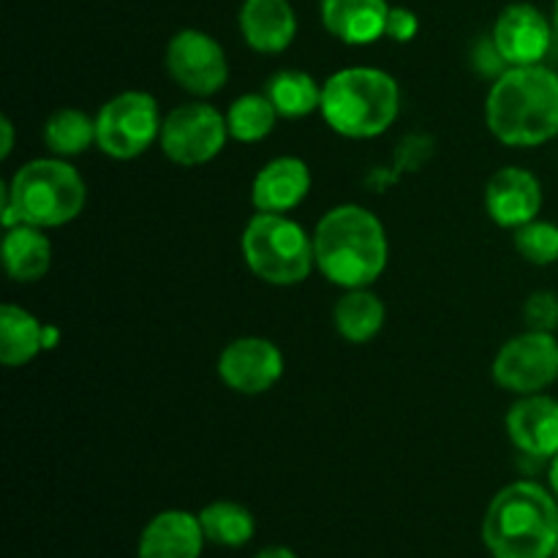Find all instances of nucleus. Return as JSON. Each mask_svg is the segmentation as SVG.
I'll list each match as a JSON object with an SVG mask.
<instances>
[{
    "label": "nucleus",
    "instance_id": "nucleus-31",
    "mask_svg": "<svg viewBox=\"0 0 558 558\" xmlns=\"http://www.w3.org/2000/svg\"><path fill=\"white\" fill-rule=\"evenodd\" d=\"M254 558H300V556L294 554L292 548H287V545H267V548H262Z\"/></svg>",
    "mask_w": 558,
    "mask_h": 558
},
{
    "label": "nucleus",
    "instance_id": "nucleus-16",
    "mask_svg": "<svg viewBox=\"0 0 558 558\" xmlns=\"http://www.w3.org/2000/svg\"><path fill=\"white\" fill-rule=\"evenodd\" d=\"M205 545L199 515L189 510H163L142 529L136 558H202Z\"/></svg>",
    "mask_w": 558,
    "mask_h": 558
},
{
    "label": "nucleus",
    "instance_id": "nucleus-30",
    "mask_svg": "<svg viewBox=\"0 0 558 558\" xmlns=\"http://www.w3.org/2000/svg\"><path fill=\"white\" fill-rule=\"evenodd\" d=\"M0 134H3V145H0V158H9L11 150H14V123L9 118L0 120Z\"/></svg>",
    "mask_w": 558,
    "mask_h": 558
},
{
    "label": "nucleus",
    "instance_id": "nucleus-26",
    "mask_svg": "<svg viewBox=\"0 0 558 558\" xmlns=\"http://www.w3.org/2000/svg\"><path fill=\"white\" fill-rule=\"evenodd\" d=\"M512 245H515L518 256L529 265L537 267H550L558 262V223L543 221V218H534V221L523 223L512 232Z\"/></svg>",
    "mask_w": 558,
    "mask_h": 558
},
{
    "label": "nucleus",
    "instance_id": "nucleus-13",
    "mask_svg": "<svg viewBox=\"0 0 558 558\" xmlns=\"http://www.w3.org/2000/svg\"><path fill=\"white\" fill-rule=\"evenodd\" d=\"M543 202V183L537 174L523 167L499 169L490 174L488 185H485V210H488L490 221L501 229H512V232L539 218Z\"/></svg>",
    "mask_w": 558,
    "mask_h": 558
},
{
    "label": "nucleus",
    "instance_id": "nucleus-11",
    "mask_svg": "<svg viewBox=\"0 0 558 558\" xmlns=\"http://www.w3.org/2000/svg\"><path fill=\"white\" fill-rule=\"evenodd\" d=\"M287 360L283 352L262 336L234 338L218 354V376L240 396H265L281 381Z\"/></svg>",
    "mask_w": 558,
    "mask_h": 558
},
{
    "label": "nucleus",
    "instance_id": "nucleus-25",
    "mask_svg": "<svg viewBox=\"0 0 558 558\" xmlns=\"http://www.w3.org/2000/svg\"><path fill=\"white\" fill-rule=\"evenodd\" d=\"M281 114L276 112L270 98L262 93H243L240 98H234L229 104L227 112V125L229 136L234 142H243V145H254V142L267 140V136L276 131V123Z\"/></svg>",
    "mask_w": 558,
    "mask_h": 558
},
{
    "label": "nucleus",
    "instance_id": "nucleus-32",
    "mask_svg": "<svg viewBox=\"0 0 558 558\" xmlns=\"http://www.w3.org/2000/svg\"><path fill=\"white\" fill-rule=\"evenodd\" d=\"M548 488L554 490V496L558 499V456L548 461Z\"/></svg>",
    "mask_w": 558,
    "mask_h": 558
},
{
    "label": "nucleus",
    "instance_id": "nucleus-22",
    "mask_svg": "<svg viewBox=\"0 0 558 558\" xmlns=\"http://www.w3.org/2000/svg\"><path fill=\"white\" fill-rule=\"evenodd\" d=\"M265 96L283 120H300L322 109V85L300 69H281L267 80Z\"/></svg>",
    "mask_w": 558,
    "mask_h": 558
},
{
    "label": "nucleus",
    "instance_id": "nucleus-2",
    "mask_svg": "<svg viewBox=\"0 0 558 558\" xmlns=\"http://www.w3.org/2000/svg\"><path fill=\"white\" fill-rule=\"evenodd\" d=\"M485 123L507 147H539L558 136V74L548 65H510L490 85Z\"/></svg>",
    "mask_w": 558,
    "mask_h": 558
},
{
    "label": "nucleus",
    "instance_id": "nucleus-7",
    "mask_svg": "<svg viewBox=\"0 0 558 558\" xmlns=\"http://www.w3.org/2000/svg\"><path fill=\"white\" fill-rule=\"evenodd\" d=\"M161 109L145 90H123L96 112V147L114 161L145 156L161 136Z\"/></svg>",
    "mask_w": 558,
    "mask_h": 558
},
{
    "label": "nucleus",
    "instance_id": "nucleus-20",
    "mask_svg": "<svg viewBox=\"0 0 558 558\" xmlns=\"http://www.w3.org/2000/svg\"><path fill=\"white\" fill-rule=\"evenodd\" d=\"M47 336L49 327H41V322L22 305L5 303L0 308V363L5 368L33 363L47 347Z\"/></svg>",
    "mask_w": 558,
    "mask_h": 558
},
{
    "label": "nucleus",
    "instance_id": "nucleus-8",
    "mask_svg": "<svg viewBox=\"0 0 558 558\" xmlns=\"http://www.w3.org/2000/svg\"><path fill=\"white\" fill-rule=\"evenodd\" d=\"M229 140L232 136H229L227 114L218 112V107L207 104L205 98H194L163 118L158 145L169 161L194 169L221 156Z\"/></svg>",
    "mask_w": 558,
    "mask_h": 558
},
{
    "label": "nucleus",
    "instance_id": "nucleus-34",
    "mask_svg": "<svg viewBox=\"0 0 558 558\" xmlns=\"http://www.w3.org/2000/svg\"><path fill=\"white\" fill-rule=\"evenodd\" d=\"M554 558H558V545H556V550H554Z\"/></svg>",
    "mask_w": 558,
    "mask_h": 558
},
{
    "label": "nucleus",
    "instance_id": "nucleus-33",
    "mask_svg": "<svg viewBox=\"0 0 558 558\" xmlns=\"http://www.w3.org/2000/svg\"><path fill=\"white\" fill-rule=\"evenodd\" d=\"M550 20H554V27H556V33H558V0L554 3V16H550Z\"/></svg>",
    "mask_w": 558,
    "mask_h": 558
},
{
    "label": "nucleus",
    "instance_id": "nucleus-12",
    "mask_svg": "<svg viewBox=\"0 0 558 558\" xmlns=\"http://www.w3.org/2000/svg\"><path fill=\"white\" fill-rule=\"evenodd\" d=\"M554 31V20L534 3H510L496 16L490 38L507 65H537L548 58Z\"/></svg>",
    "mask_w": 558,
    "mask_h": 558
},
{
    "label": "nucleus",
    "instance_id": "nucleus-10",
    "mask_svg": "<svg viewBox=\"0 0 558 558\" xmlns=\"http://www.w3.org/2000/svg\"><path fill=\"white\" fill-rule=\"evenodd\" d=\"M167 74L194 98H210L229 82V60L210 33L183 27L174 33L163 52Z\"/></svg>",
    "mask_w": 558,
    "mask_h": 558
},
{
    "label": "nucleus",
    "instance_id": "nucleus-29",
    "mask_svg": "<svg viewBox=\"0 0 558 558\" xmlns=\"http://www.w3.org/2000/svg\"><path fill=\"white\" fill-rule=\"evenodd\" d=\"M420 33V16L414 14L407 5H390V14H387V31L385 38H392L398 44L414 41Z\"/></svg>",
    "mask_w": 558,
    "mask_h": 558
},
{
    "label": "nucleus",
    "instance_id": "nucleus-19",
    "mask_svg": "<svg viewBox=\"0 0 558 558\" xmlns=\"http://www.w3.org/2000/svg\"><path fill=\"white\" fill-rule=\"evenodd\" d=\"M47 229L31 227V223H16L9 227L0 245L5 276L16 283H36L52 267V243H49Z\"/></svg>",
    "mask_w": 558,
    "mask_h": 558
},
{
    "label": "nucleus",
    "instance_id": "nucleus-1",
    "mask_svg": "<svg viewBox=\"0 0 558 558\" xmlns=\"http://www.w3.org/2000/svg\"><path fill=\"white\" fill-rule=\"evenodd\" d=\"M316 270L341 289H365L379 281L390 262V240L376 213L363 205H338L314 229Z\"/></svg>",
    "mask_w": 558,
    "mask_h": 558
},
{
    "label": "nucleus",
    "instance_id": "nucleus-17",
    "mask_svg": "<svg viewBox=\"0 0 558 558\" xmlns=\"http://www.w3.org/2000/svg\"><path fill=\"white\" fill-rule=\"evenodd\" d=\"M240 33L259 54H281L298 38V14L289 0H243Z\"/></svg>",
    "mask_w": 558,
    "mask_h": 558
},
{
    "label": "nucleus",
    "instance_id": "nucleus-15",
    "mask_svg": "<svg viewBox=\"0 0 558 558\" xmlns=\"http://www.w3.org/2000/svg\"><path fill=\"white\" fill-rule=\"evenodd\" d=\"M311 167L298 156H278L267 161L251 183V205L256 213H289L311 194Z\"/></svg>",
    "mask_w": 558,
    "mask_h": 558
},
{
    "label": "nucleus",
    "instance_id": "nucleus-23",
    "mask_svg": "<svg viewBox=\"0 0 558 558\" xmlns=\"http://www.w3.org/2000/svg\"><path fill=\"white\" fill-rule=\"evenodd\" d=\"M196 515H199L207 543L218 545V548H245L256 534L254 512L240 501H210Z\"/></svg>",
    "mask_w": 558,
    "mask_h": 558
},
{
    "label": "nucleus",
    "instance_id": "nucleus-14",
    "mask_svg": "<svg viewBox=\"0 0 558 558\" xmlns=\"http://www.w3.org/2000/svg\"><path fill=\"white\" fill-rule=\"evenodd\" d=\"M505 428L518 452L550 461L558 456V398L548 392L521 396L507 412Z\"/></svg>",
    "mask_w": 558,
    "mask_h": 558
},
{
    "label": "nucleus",
    "instance_id": "nucleus-18",
    "mask_svg": "<svg viewBox=\"0 0 558 558\" xmlns=\"http://www.w3.org/2000/svg\"><path fill=\"white\" fill-rule=\"evenodd\" d=\"M319 14L322 25L332 38L349 47H368L385 38L390 3L387 0H322Z\"/></svg>",
    "mask_w": 558,
    "mask_h": 558
},
{
    "label": "nucleus",
    "instance_id": "nucleus-28",
    "mask_svg": "<svg viewBox=\"0 0 558 558\" xmlns=\"http://www.w3.org/2000/svg\"><path fill=\"white\" fill-rule=\"evenodd\" d=\"M472 65L480 76H488V80H499V76L510 69V65L505 63V58H501L499 49H496L494 38L490 36H483L477 44H474Z\"/></svg>",
    "mask_w": 558,
    "mask_h": 558
},
{
    "label": "nucleus",
    "instance_id": "nucleus-6",
    "mask_svg": "<svg viewBox=\"0 0 558 558\" xmlns=\"http://www.w3.org/2000/svg\"><path fill=\"white\" fill-rule=\"evenodd\" d=\"M240 248L248 270L270 287H300L316 270L314 234L287 213H254Z\"/></svg>",
    "mask_w": 558,
    "mask_h": 558
},
{
    "label": "nucleus",
    "instance_id": "nucleus-21",
    "mask_svg": "<svg viewBox=\"0 0 558 558\" xmlns=\"http://www.w3.org/2000/svg\"><path fill=\"white\" fill-rule=\"evenodd\" d=\"M387 319V308L379 294L371 287L365 289H343L332 308L338 336L347 343H368L381 332Z\"/></svg>",
    "mask_w": 558,
    "mask_h": 558
},
{
    "label": "nucleus",
    "instance_id": "nucleus-5",
    "mask_svg": "<svg viewBox=\"0 0 558 558\" xmlns=\"http://www.w3.org/2000/svg\"><path fill=\"white\" fill-rule=\"evenodd\" d=\"M322 118L347 140H376L401 114V87L396 76L374 65H349L322 85Z\"/></svg>",
    "mask_w": 558,
    "mask_h": 558
},
{
    "label": "nucleus",
    "instance_id": "nucleus-3",
    "mask_svg": "<svg viewBox=\"0 0 558 558\" xmlns=\"http://www.w3.org/2000/svg\"><path fill=\"white\" fill-rule=\"evenodd\" d=\"M483 543L494 558H554L558 499L548 485L515 480L490 499Z\"/></svg>",
    "mask_w": 558,
    "mask_h": 558
},
{
    "label": "nucleus",
    "instance_id": "nucleus-4",
    "mask_svg": "<svg viewBox=\"0 0 558 558\" xmlns=\"http://www.w3.org/2000/svg\"><path fill=\"white\" fill-rule=\"evenodd\" d=\"M85 205L87 183L69 158H33L3 185V227L58 229L76 221Z\"/></svg>",
    "mask_w": 558,
    "mask_h": 558
},
{
    "label": "nucleus",
    "instance_id": "nucleus-24",
    "mask_svg": "<svg viewBox=\"0 0 558 558\" xmlns=\"http://www.w3.org/2000/svg\"><path fill=\"white\" fill-rule=\"evenodd\" d=\"M44 145L52 156L74 158L96 145V114L63 107L44 120Z\"/></svg>",
    "mask_w": 558,
    "mask_h": 558
},
{
    "label": "nucleus",
    "instance_id": "nucleus-9",
    "mask_svg": "<svg viewBox=\"0 0 558 558\" xmlns=\"http://www.w3.org/2000/svg\"><path fill=\"white\" fill-rule=\"evenodd\" d=\"M496 387L512 396H537L548 392L558 381V338L556 332L526 330L512 336L496 352L490 365Z\"/></svg>",
    "mask_w": 558,
    "mask_h": 558
},
{
    "label": "nucleus",
    "instance_id": "nucleus-27",
    "mask_svg": "<svg viewBox=\"0 0 558 558\" xmlns=\"http://www.w3.org/2000/svg\"><path fill=\"white\" fill-rule=\"evenodd\" d=\"M523 322H526V330L556 332L558 330V294L548 292V289H539V292L529 294V300L523 303Z\"/></svg>",
    "mask_w": 558,
    "mask_h": 558
}]
</instances>
